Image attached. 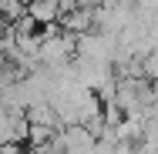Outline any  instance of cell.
<instances>
[{"mask_svg": "<svg viewBox=\"0 0 158 154\" xmlns=\"http://www.w3.org/2000/svg\"><path fill=\"white\" fill-rule=\"evenodd\" d=\"M114 54H118V37H104L98 30H88L77 37V57L91 64H111L114 67Z\"/></svg>", "mask_w": 158, "mask_h": 154, "instance_id": "cell-1", "label": "cell"}, {"mask_svg": "<svg viewBox=\"0 0 158 154\" xmlns=\"http://www.w3.org/2000/svg\"><path fill=\"white\" fill-rule=\"evenodd\" d=\"M31 121L24 111H0V144H27Z\"/></svg>", "mask_w": 158, "mask_h": 154, "instance_id": "cell-2", "label": "cell"}, {"mask_svg": "<svg viewBox=\"0 0 158 154\" xmlns=\"http://www.w3.org/2000/svg\"><path fill=\"white\" fill-rule=\"evenodd\" d=\"M57 27H61L64 34H74V37L94 30V7H74V10H64L61 20H57Z\"/></svg>", "mask_w": 158, "mask_h": 154, "instance_id": "cell-3", "label": "cell"}, {"mask_svg": "<svg viewBox=\"0 0 158 154\" xmlns=\"http://www.w3.org/2000/svg\"><path fill=\"white\" fill-rule=\"evenodd\" d=\"M61 0H31L27 3V17H31L37 27H51L61 20Z\"/></svg>", "mask_w": 158, "mask_h": 154, "instance_id": "cell-4", "label": "cell"}, {"mask_svg": "<svg viewBox=\"0 0 158 154\" xmlns=\"http://www.w3.org/2000/svg\"><path fill=\"white\" fill-rule=\"evenodd\" d=\"M24 114H27V121H31V124H40V127H54V131L61 127V124H57V114H54V107H51L47 101H44V104H34V107H27Z\"/></svg>", "mask_w": 158, "mask_h": 154, "instance_id": "cell-5", "label": "cell"}, {"mask_svg": "<svg viewBox=\"0 0 158 154\" xmlns=\"http://www.w3.org/2000/svg\"><path fill=\"white\" fill-rule=\"evenodd\" d=\"M141 74H145V81L158 84V50H152V54L141 61Z\"/></svg>", "mask_w": 158, "mask_h": 154, "instance_id": "cell-6", "label": "cell"}, {"mask_svg": "<svg viewBox=\"0 0 158 154\" xmlns=\"http://www.w3.org/2000/svg\"><path fill=\"white\" fill-rule=\"evenodd\" d=\"M0 154H24L20 144H0Z\"/></svg>", "mask_w": 158, "mask_h": 154, "instance_id": "cell-7", "label": "cell"}, {"mask_svg": "<svg viewBox=\"0 0 158 154\" xmlns=\"http://www.w3.org/2000/svg\"><path fill=\"white\" fill-rule=\"evenodd\" d=\"M7 30V17H3V14H0V34Z\"/></svg>", "mask_w": 158, "mask_h": 154, "instance_id": "cell-8", "label": "cell"}]
</instances>
